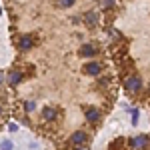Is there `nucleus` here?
<instances>
[{
  "label": "nucleus",
  "mask_w": 150,
  "mask_h": 150,
  "mask_svg": "<svg viewBox=\"0 0 150 150\" xmlns=\"http://www.w3.org/2000/svg\"><path fill=\"white\" fill-rule=\"evenodd\" d=\"M146 146H150V138H148V136H144V134H140V136H136V138L130 140V148H134V150L146 148Z\"/></svg>",
  "instance_id": "1"
},
{
  "label": "nucleus",
  "mask_w": 150,
  "mask_h": 150,
  "mask_svg": "<svg viewBox=\"0 0 150 150\" xmlns=\"http://www.w3.org/2000/svg\"><path fill=\"white\" fill-rule=\"evenodd\" d=\"M84 142H86V132H82V130L74 132V134L70 136V144H74V146H80Z\"/></svg>",
  "instance_id": "2"
},
{
  "label": "nucleus",
  "mask_w": 150,
  "mask_h": 150,
  "mask_svg": "<svg viewBox=\"0 0 150 150\" xmlns=\"http://www.w3.org/2000/svg\"><path fill=\"white\" fill-rule=\"evenodd\" d=\"M100 70H102V66H100L98 62H88V64L84 66V72H86V74H90V76L100 74Z\"/></svg>",
  "instance_id": "3"
},
{
  "label": "nucleus",
  "mask_w": 150,
  "mask_h": 150,
  "mask_svg": "<svg viewBox=\"0 0 150 150\" xmlns=\"http://www.w3.org/2000/svg\"><path fill=\"white\" fill-rule=\"evenodd\" d=\"M126 88L130 90V92H138V90H140V78H138V76L128 78V80H126Z\"/></svg>",
  "instance_id": "4"
},
{
  "label": "nucleus",
  "mask_w": 150,
  "mask_h": 150,
  "mask_svg": "<svg viewBox=\"0 0 150 150\" xmlns=\"http://www.w3.org/2000/svg\"><path fill=\"white\" fill-rule=\"evenodd\" d=\"M32 44H34V40H32L30 36H22V38L18 40V46H20V50H30V48H32Z\"/></svg>",
  "instance_id": "5"
},
{
  "label": "nucleus",
  "mask_w": 150,
  "mask_h": 150,
  "mask_svg": "<svg viewBox=\"0 0 150 150\" xmlns=\"http://www.w3.org/2000/svg\"><path fill=\"white\" fill-rule=\"evenodd\" d=\"M94 54H96V48H94L92 44H84V46L80 48V56H86V58H92Z\"/></svg>",
  "instance_id": "6"
},
{
  "label": "nucleus",
  "mask_w": 150,
  "mask_h": 150,
  "mask_svg": "<svg viewBox=\"0 0 150 150\" xmlns=\"http://www.w3.org/2000/svg\"><path fill=\"white\" fill-rule=\"evenodd\" d=\"M42 118H44V120H48V122H50V120H54V118H56V108L46 106V108L42 110Z\"/></svg>",
  "instance_id": "7"
},
{
  "label": "nucleus",
  "mask_w": 150,
  "mask_h": 150,
  "mask_svg": "<svg viewBox=\"0 0 150 150\" xmlns=\"http://www.w3.org/2000/svg\"><path fill=\"white\" fill-rule=\"evenodd\" d=\"M98 118H100V110H98V108H86V120L96 122Z\"/></svg>",
  "instance_id": "8"
},
{
  "label": "nucleus",
  "mask_w": 150,
  "mask_h": 150,
  "mask_svg": "<svg viewBox=\"0 0 150 150\" xmlns=\"http://www.w3.org/2000/svg\"><path fill=\"white\" fill-rule=\"evenodd\" d=\"M96 20H98L96 12H86V14H84V22H88V24H96Z\"/></svg>",
  "instance_id": "9"
},
{
  "label": "nucleus",
  "mask_w": 150,
  "mask_h": 150,
  "mask_svg": "<svg viewBox=\"0 0 150 150\" xmlns=\"http://www.w3.org/2000/svg\"><path fill=\"white\" fill-rule=\"evenodd\" d=\"M20 80H22V74H20V72H12L10 74V82L12 84H18Z\"/></svg>",
  "instance_id": "10"
},
{
  "label": "nucleus",
  "mask_w": 150,
  "mask_h": 150,
  "mask_svg": "<svg viewBox=\"0 0 150 150\" xmlns=\"http://www.w3.org/2000/svg\"><path fill=\"white\" fill-rule=\"evenodd\" d=\"M74 4V0H58V6L60 8H70Z\"/></svg>",
  "instance_id": "11"
},
{
  "label": "nucleus",
  "mask_w": 150,
  "mask_h": 150,
  "mask_svg": "<svg viewBox=\"0 0 150 150\" xmlns=\"http://www.w3.org/2000/svg\"><path fill=\"white\" fill-rule=\"evenodd\" d=\"M100 6H104V8H112V6H114V0H100Z\"/></svg>",
  "instance_id": "12"
},
{
  "label": "nucleus",
  "mask_w": 150,
  "mask_h": 150,
  "mask_svg": "<svg viewBox=\"0 0 150 150\" xmlns=\"http://www.w3.org/2000/svg\"><path fill=\"white\" fill-rule=\"evenodd\" d=\"M0 148H2V150H12V142H10V140H4V142L0 144Z\"/></svg>",
  "instance_id": "13"
},
{
  "label": "nucleus",
  "mask_w": 150,
  "mask_h": 150,
  "mask_svg": "<svg viewBox=\"0 0 150 150\" xmlns=\"http://www.w3.org/2000/svg\"><path fill=\"white\" fill-rule=\"evenodd\" d=\"M136 122H138V110L132 112V124H136Z\"/></svg>",
  "instance_id": "14"
},
{
  "label": "nucleus",
  "mask_w": 150,
  "mask_h": 150,
  "mask_svg": "<svg viewBox=\"0 0 150 150\" xmlns=\"http://www.w3.org/2000/svg\"><path fill=\"white\" fill-rule=\"evenodd\" d=\"M26 110L32 112V110H34V102H26Z\"/></svg>",
  "instance_id": "15"
},
{
  "label": "nucleus",
  "mask_w": 150,
  "mask_h": 150,
  "mask_svg": "<svg viewBox=\"0 0 150 150\" xmlns=\"http://www.w3.org/2000/svg\"><path fill=\"white\" fill-rule=\"evenodd\" d=\"M0 80H2V76H0Z\"/></svg>",
  "instance_id": "16"
}]
</instances>
